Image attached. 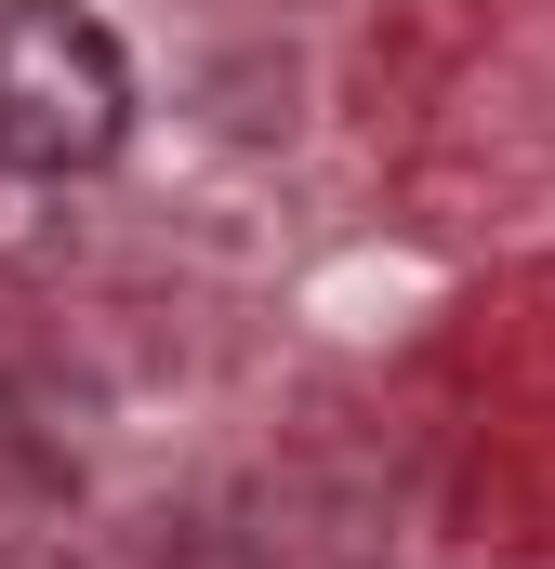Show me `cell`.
I'll list each match as a JSON object with an SVG mask.
<instances>
[{
  "instance_id": "1",
  "label": "cell",
  "mask_w": 555,
  "mask_h": 569,
  "mask_svg": "<svg viewBox=\"0 0 555 569\" xmlns=\"http://www.w3.org/2000/svg\"><path fill=\"white\" fill-rule=\"evenodd\" d=\"M133 146V53L80 0H0V172H107Z\"/></svg>"
}]
</instances>
